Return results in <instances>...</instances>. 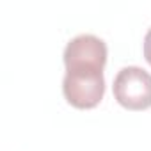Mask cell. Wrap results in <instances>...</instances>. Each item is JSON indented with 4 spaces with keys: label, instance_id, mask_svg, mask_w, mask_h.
<instances>
[{
    "label": "cell",
    "instance_id": "6da1fadb",
    "mask_svg": "<svg viewBox=\"0 0 151 151\" xmlns=\"http://www.w3.org/2000/svg\"><path fill=\"white\" fill-rule=\"evenodd\" d=\"M107 62V45L93 34L73 37L64 48L66 75L62 93L75 109H94L105 94L103 68Z\"/></svg>",
    "mask_w": 151,
    "mask_h": 151
},
{
    "label": "cell",
    "instance_id": "7a4b0ae2",
    "mask_svg": "<svg viewBox=\"0 0 151 151\" xmlns=\"http://www.w3.org/2000/svg\"><path fill=\"white\" fill-rule=\"evenodd\" d=\"M114 98L128 110L151 107V75L139 66L123 68L114 78Z\"/></svg>",
    "mask_w": 151,
    "mask_h": 151
},
{
    "label": "cell",
    "instance_id": "3957f363",
    "mask_svg": "<svg viewBox=\"0 0 151 151\" xmlns=\"http://www.w3.org/2000/svg\"><path fill=\"white\" fill-rule=\"evenodd\" d=\"M144 59L151 66V27H149V30L146 32V37H144Z\"/></svg>",
    "mask_w": 151,
    "mask_h": 151
}]
</instances>
